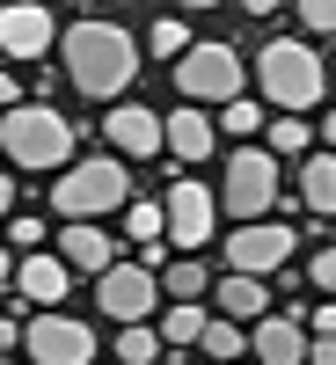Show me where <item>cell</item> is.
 I'll return each instance as SVG.
<instances>
[{"mask_svg":"<svg viewBox=\"0 0 336 365\" xmlns=\"http://www.w3.org/2000/svg\"><path fill=\"white\" fill-rule=\"evenodd\" d=\"M58 51H66L73 88H81V96H96V103H103V96H125L132 73H139V51H132V37H125L117 22H73Z\"/></svg>","mask_w":336,"mask_h":365,"instance_id":"obj_1","label":"cell"},{"mask_svg":"<svg viewBox=\"0 0 336 365\" xmlns=\"http://www.w3.org/2000/svg\"><path fill=\"white\" fill-rule=\"evenodd\" d=\"M0 146L22 168H66L73 161V125L58 110H44V103H22V110L0 117Z\"/></svg>","mask_w":336,"mask_h":365,"instance_id":"obj_2","label":"cell"},{"mask_svg":"<svg viewBox=\"0 0 336 365\" xmlns=\"http://www.w3.org/2000/svg\"><path fill=\"white\" fill-rule=\"evenodd\" d=\"M256 81H263V96L278 103L285 117H292V110H307V103L322 96V66H315V51H307V44H285V37H270V44H263Z\"/></svg>","mask_w":336,"mask_h":365,"instance_id":"obj_3","label":"cell"},{"mask_svg":"<svg viewBox=\"0 0 336 365\" xmlns=\"http://www.w3.org/2000/svg\"><path fill=\"white\" fill-rule=\"evenodd\" d=\"M125 190H132V182H125V168L96 154V161H73L66 175H58L51 205L66 212V227H73V220H96V212H117V205H125Z\"/></svg>","mask_w":336,"mask_h":365,"instance_id":"obj_4","label":"cell"},{"mask_svg":"<svg viewBox=\"0 0 336 365\" xmlns=\"http://www.w3.org/2000/svg\"><path fill=\"white\" fill-rule=\"evenodd\" d=\"M220 205L234 212L241 227H256L270 205H278V154H263V146H241V154L227 161V190Z\"/></svg>","mask_w":336,"mask_h":365,"instance_id":"obj_5","label":"cell"},{"mask_svg":"<svg viewBox=\"0 0 336 365\" xmlns=\"http://www.w3.org/2000/svg\"><path fill=\"white\" fill-rule=\"evenodd\" d=\"M175 81H183V96L190 103H241V58L227 51V44H190L175 58Z\"/></svg>","mask_w":336,"mask_h":365,"instance_id":"obj_6","label":"cell"},{"mask_svg":"<svg viewBox=\"0 0 336 365\" xmlns=\"http://www.w3.org/2000/svg\"><path fill=\"white\" fill-rule=\"evenodd\" d=\"M22 344H29V365H88L96 358V329L73 314H37L22 329Z\"/></svg>","mask_w":336,"mask_h":365,"instance_id":"obj_7","label":"cell"},{"mask_svg":"<svg viewBox=\"0 0 336 365\" xmlns=\"http://www.w3.org/2000/svg\"><path fill=\"white\" fill-rule=\"evenodd\" d=\"M292 249H300V241H292L285 220H256V227H241L227 241V263H234V278H263V270H278Z\"/></svg>","mask_w":336,"mask_h":365,"instance_id":"obj_8","label":"cell"},{"mask_svg":"<svg viewBox=\"0 0 336 365\" xmlns=\"http://www.w3.org/2000/svg\"><path fill=\"white\" fill-rule=\"evenodd\" d=\"M212 220H220V205H212L205 182H175V190H168V241H175V249H205Z\"/></svg>","mask_w":336,"mask_h":365,"instance_id":"obj_9","label":"cell"},{"mask_svg":"<svg viewBox=\"0 0 336 365\" xmlns=\"http://www.w3.org/2000/svg\"><path fill=\"white\" fill-rule=\"evenodd\" d=\"M58 37L51 8H37V0H15V8H0V51L8 58H44Z\"/></svg>","mask_w":336,"mask_h":365,"instance_id":"obj_10","label":"cell"},{"mask_svg":"<svg viewBox=\"0 0 336 365\" xmlns=\"http://www.w3.org/2000/svg\"><path fill=\"white\" fill-rule=\"evenodd\" d=\"M103 307L132 329L146 307H154V270H146V263H110L103 270Z\"/></svg>","mask_w":336,"mask_h":365,"instance_id":"obj_11","label":"cell"},{"mask_svg":"<svg viewBox=\"0 0 336 365\" xmlns=\"http://www.w3.org/2000/svg\"><path fill=\"white\" fill-rule=\"evenodd\" d=\"M103 132H110V146H117V154H161V146H168L161 117H154V110H139V103H117Z\"/></svg>","mask_w":336,"mask_h":365,"instance_id":"obj_12","label":"cell"},{"mask_svg":"<svg viewBox=\"0 0 336 365\" xmlns=\"http://www.w3.org/2000/svg\"><path fill=\"white\" fill-rule=\"evenodd\" d=\"M66 278H73L66 256H44V249L15 263V285H22V299H37V307H58V299H66Z\"/></svg>","mask_w":336,"mask_h":365,"instance_id":"obj_13","label":"cell"},{"mask_svg":"<svg viewBox=\"0 0 336 365\" xmlns=\"http://www.w3.org/2000/svg\"><path fill=\"white\" fill-rule=\"evenodd\" d=\"M58 256H66V270H96V278H103V270H110V234L96 227V220H73L66 227V241H58Z\"/></svg>","mask_w":336,"mask_h":365,"instance_id":"obj_14","label":"cell"},{"mask_svg":"<svg viewBox=\"0 0 336 365\" xmlns=\"http://www.w3.org/2000/svg\"><path fill=\"white\" fill-rule=\"evenodd\" d=\"M256 365H307V336H300V322H285V314L256 322Z\"/></svg>","mask_w":336,"mask_h":365,"instance_id":"obj_15","label":"cell"},{"mask_svg":"<svg viewBox=\"0 0 336 365\" xmlns=\"http://www.w3.org/2000/svg\"><path fill=\"white\" fill-rule=\"evenodd\" d=\"M161 132H168V154H175V161H205V154H212V125H205L198 110H175Z\"/></svg>","mask_w":336,"mask_h":365,"instance_id":"obj_16","label":"cell"},{"mask_svg":"<svg viewBox=\"0 0 336 365\" xmlns=\"http://www.w3.org/2000/svg\"><path fill=\"white\" fill-rule=\"evenodd\" d=\"M300 197H307L315 212H336V154H307V168H300Z\"/></svg>","mask_w":336,"mask_h":365,"instance_id":"obj_17","label":"cell"},{"mask_svg":"<svg viewBox=\"0 0 336 365\" xmlns=\"http://www.w3.org/2000/svg\"><path fill=\"white\" fill-rule=\"evenodd\" d=\"M220 307L249 322V314H263V307H270V299H263V285H256V278H227V285H220Z\"/></svg>","mask_w":336,"mask_h":365,"instance_id":"obj_18","label":"cell"},{"mask_svg":"<svg viewBox=\"0 0 336 365\" xmlns=\"http://www.w3.org/2000/svg\"><path fill=\"white\" fill-rule=\"evenodd\" d=\"M154 358H161V336L146 322H132L125 336H117V365H154Z\"/></svg>","mask_w":336,"mask_h":365,"instance_id":"obj_19","label":"cell"},{"mask_svg":"<svg viewBox=\"0 0 336 365\" xmlns=\"http://www.w3.org/2000/svg\"><path fill=\"white\" fill-rule=\"evenodd\" d=\"M125 227H132V241H161V227H168V205H125Z\"/></svg>","mask_w":336,"mask_h":365,"instance_id":"obj_20","label":"cell"},{"mask_svg":"<svg viewBox=\"0 0 336 365\" xmlns=\"http://www.w3.org/2000/svg\"><path fill=\"white\" fill-rule=\"evenodd\" d=\"M205 336V314L198 307H168L161 314V344H198Z\"/></svg>","mask_w":336,"mask_h":365,"instance_id":"obj_21","label":"cell"},{"mask_svg":"<svg viewBox=\"0 0 336 365\" xmlns=\"http://www.w3.org/2000/svg\"><path fill=\"white\" fill-rule=\"evenodd\" d=\"M198 344L220 358V365H234V358H241V329H234V322H205V336H198Z\"/></svg>","mask_w":336,"mask_h":365,"instance_id":"obj_22","label":"cell"},{"mask_svg":"<svg viewBox=\"0 0 336 365\" xmlns=\"http://www.w3.org/2000/svg\"><path fill=\"white\" fill-rule=\"evenodd\" d=\"M183 51H190V29H183L175 15H161L154 22V58H183Z\"/></svg>","mask_w":336,"mask_h":365,"instance_id":"obj_23","label":"cell"},{"mask_svg":"<svg viewBox=\"0 0 336 365\" xmlns=\"http://www.w3.org/2000/svg\"><path fill=\"white\" fill-rule=\"evenodd\" d=\"M270 146H278V154H307V125H300V117H270Z\"/></svg>","mask_w":336,"mask_h":365,"instance_id":"obj_24","label":"cell"},{"mask_svg":"<svg viewBox=\"0 0 336 365\" xmlns=\"http://www.w3.org/2000/svg\"><path fill=\"white\" fill-rule=\"evenodd\" d=\"M300 22H307L315 29V37H336V0H300V8H292Z\"/></svg>","mask_w":336,"mask_h":365,"instance_id":"obj_25","label":"cell"},{"mask_svg":"<svg viewBox=\"0 0 336 365\" xmlns=\"http://www.w3.org/2000/svg\"><path fill=\"white\" fill-rule=\"evenodd\" d=\"M168 292H175V299H198V292H205V263H175V270H168Z\"/></svg>","mask_w":336,"mask_h":365,"instance_id":"obj_26","label":"cell"},{"mask_svg":"<svg viewBox=\"0 0 336 365\" xmlns=\"http://www.w3.org/2000/svg\"><path fill=\"white\" fill-rule=\"evenodd\" d=\"M220 125H227V132H263V110H256V103H227Z\"/></svg>","mask_w":336,"mask_h":365,"instance_id":"obj_27","label":"cell"},{"mask_svg":"<svg viewBox=\"0 0 336 365\" xmlns=\"http://www.w3.org/2000/svg\"><path fill=\"white\" fill-rule=\"evenodd\" d=\"M8 234H15V249H37V241H44V220H29V212H15V220H8Z\"/></svg>","mask_w":336,"mask_h":365,"instance_id":"obj_28","label":"cell"},{"mask_svg":"<svg viewBox=\"0 0 336 365\" xmlns=\"http://www.w3.org/2000/svg\"><path fill=\"white\" fill-rule=\"evenodd\" d=\"M315 285H322V292H336V249H322V256H315Z\"/></svg>","mask_w":336,"mask_h":365,"instance_id":"obj_29","label":"cell"},{"mask_svg":"<svg viewBox=\"0 0 336 365\" xmlns=\"http://www.w3.org/2000/svg\"><path fill=\"white\" fill-rule=\"evenodd\" d=\"M307 365H336V336H322V344H307Z\"/></svg>","mask_w":336,"mask_h":365,"instance_id":"obj_30","label":"cell"},{"mask_svg":"<svg viewBox=\"0 0 336 365\" xmlns=\"http://www.w3.org/2000/svg\"><path fill=\"white\" fill-rule=\"evenodd\" d=\"M0 110H22V96H15V73H0Z\"/></svg>","mask_w":336,"mask_h":365,"instance_id":"obj_31","label":"cell"},{"mask_svg":"<svg viewBox=\"0 0 336 365\" xmlns=\"http://www.w3.org/2000/svg\"><path fill=\"white\" fill-rule=\"evenodd\" d=\"M315 329H322V336H336V307H315Z\"/></svg>","mask_w":336,"mask_h":365,"instance_id":"obj_32","label":"cell"},{"mask_svg":"<svg viewBox=\"0 0 336 365\" xmlns=\"http://www.w3.org/2000/svg\"><path fill=\"white\" fill-rule=\"evenodd\" d=\"M8 212H15V182L0 175V220H8Z\"/></svg>","mask_w":336,"mask_h":365,"instance_id":"obj_33","label":"cell"},{"mask_svg":"<svg viewBox=\"0 0 336 365\" xmlns=\"http://www.w3.org/2000/svg\"><path fill=\"white\" fill-rule=\"evenodd\" d=\"M8 278H15V263H8V249H0V285H8Z\"/></svg>","mask_w":336,"mask_h":365,"instance_id":"obj_34","label":"cell"},{"mask_svg":"<svg viewBox=\"0 0 336 365\" xmlns=\"http://www.w3.org/2000/svg\"><path fill=\"white\" fill-rule=\"evenodd\" d=\"M329 139H336V117H329Z\"/></svg>","mask_w":336,"mask_h":365,"instance_id":"obj_35","label":"cell"},{"mask_svg":"<svg viewBox=\"0 0 336 365\" xmlns=\"http://www.w3.org/2000/svg\"><path fill=\"white\" fill-rule=\"evenodd\" d=\"M234 365H249V358H234Z\"/></svg>","mask_w":336,"mask_h":365,"instance_id":"obj_36","label":"cell"}]
</instances>
